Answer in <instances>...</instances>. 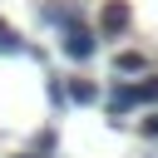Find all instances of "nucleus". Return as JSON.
<instances>
[{
    "label": "nucleus",
    "instance_id": "obj_1",
    "mask_svg": "<svg viewBox=\"0 0 158 158\" xmlns=\"http://www.w3.org/2000/svg\"><path fill=\"white\" fill-rule=\"evenodd\" d=\"M133 25V10L123 5V0H104L99 5V40H114V35H123Z\"/></svg>",
    "mask_w": 158,
    "mask_h": 158
},
{
    "label": "nucleus",
    "instance_id": "obj_2",
    "mask_svg": "<svg viewBox=\"0 0 158 158\" xmlns=\"http://www.w3.org/2000/svg\"><path fill=\"white\" fill-rule=\"evenodd\" d=\"M64 54H69L74 64L94 59V54H99V35H94L89 25H74V30H64Z\"/></svg>",
    "mask_w": 158,
    "mask_h": 158
},
{
    "label": "nucleus",
    "instance_id": "obj_3",
    "mask_svg": "<svg viewBox=\"0 0 158 158\" xmlns=\"http://www.w3.org/2000/svg\"><path fill=\"white\" fill-rule=\"evenodd\" d=\"M40 20L44 25H59V30H74V25H84V15L64 0V5H40Z\"/></svg>",
    "mask_w": 158,
    "mask_h": 158
},
{
    "label": "nucleus",
    "instance_id": "obj_4",
    "mask_svg": "<svg viewBox=\"0 0 158 158\" xmlns=\"http://www.w3.org/2000/svg\"><path fill=\"white\" fill-rule=\"evenodd\" d=\"M128 109H138V89L133 84H118L109 94V114H128Z\"/></svg>",
    "mask_w": 158,
    "mask_h": 158
},
{
    "label": "nucleus",
    "instance_id": "obj_5",
    "mask_svg": "<svg viewBox=\"0 0 158 158\" xmlns=\"http://www.w3.org/2000/svg\"><path fill=\"white\" fill-rule=\"evenodd\" d=\"M114 69H118V74H143L148 59H143L138 49H118V54H114Z\"/></svg>",
    "mask_w": 158,
    "mask_h": 158
},
{
    "label": "nucleus",
    "instance_id": "obj_6",
    "mask_svg": "<svg viewBox=\"0 0 158 158\" xmlns=\"http://www.w3.org/2000/svg\"><path fill=\"white\" fill-rule=\"evenodd\" d=\"M69 99H74V104H94V99H99V89H94L89 79H74V84H69Z\"/></svg>",
    "mask_w": 158,
    "mask_h": 158
},
{
    "label": "nucleus",
    "instance_id": "obj_7",
    "mask_svg": "<svg viewBox=\"0 0 158 158\" xmlns=\"http://www.w3.org/2000/svg\"><path fill=\"white\" fill-rule=\"evenodd\" d=\"M0 54H25V44L15 40V30H10L5 20H0Z\"/></svg>",
    "mask_w": 158,
    "mask_h": 158
},
{
    "label": "nucleus",
    "instance_id": "obj_8",
    "mask_svg": "<svg viewBox=\"0 0 158 158\" xmlns=\"http://www.w3.org/2000/svg\"><path fill=\"white\" fill-rule=\"evenodd\" d=\"M138 89V104H158V74H148L143 84H133Z\"/></svg>",
    "mask_w": 158,
    "mask_h": 158
},
{
    "label": "nucleus",
    "instance_id": "obj_9",
    "mask_svg": "<svg viewBox=\"0 0 158 158\" xmlns=\"http://www.w3.org/2000/svg\"><path fill=\"white\" fill-rule=\"evenodd\" d=\"M138 133H143V138H158V114H148V118L138 123Z\"/></svg>",
    "mask_w": 158,
    "mask_h": 158
},
{
    "label": "nucleus",
    "instance_id": "obj_10",
    "mask_svg": "<svg viewBox=\"0 0 158 158\" xmlns=\"http://www.w3.org/2000/svg\"><path fill=\"white\" fill-rule=\"evenodd\" d=\"M25 158H30V153H25Z\"/></svg>",
    "mask_w": 158,
    "mask_h": 158
}]
</instances>
